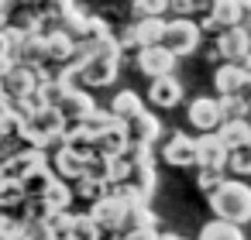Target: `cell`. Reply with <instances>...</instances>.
<instances>
[{
  "instance_id": "cell-1",
  "label": "cell",
  "mask_w": 251,
  "mask_h": 240,
  "mask_svg": "<svg viewBox=\"0 0 251 240\" xmlns=\"http://www.w3.org/2000/svg\"><path fill=\"white\" fill-rule=\"evenodd\" d=\"M210 196V209L217 219H227V223H251V185L241 182V178H224Z\"/></svg>"
},
{
  "instance_id": "cell-2",
  "label": "cell",
  "mask_w": 251,
  "mask_h": 240,
  "mask_svg": "<svg viewBox=\"0 0 251 240\" xmlns=\"http://www.w3.org/2000/svg\"><path fill=\"white\" fill-rule=\"evenodd\" d=\"M121 55H124V52L117 48V38H107L97 52H90V55L79 59V65H76L79 83L90 86V89L110 86V83L117 79V72H121Z\"/></svg>"
},
{
  "instance_id": "cell-3",
  "label": "cell",
  "mask_w": 251,
  "mask_h": 240,
  "mask_svg": "<svg viewBox=\"0 0 251 240\" xmlns=\"http://www.w3.org/2000/svg\"><path fill=\"white\" fill-rule=\"evenodd\" d=\"M162 45L176 55V59H182V55H193L200 45H203V28L189 18V14H182V18H172V21H165V31H162Z\"/></svg>"
},
{
  "instance_id": "cell-4",
  "label": "cell",
  "mask_w": 251,
  "mask_h": 240,
  "mask_svg": "<svg viewBox=\"0 0 251 240\" xmlns=\"http://www.w3.org/2000/svg\"><path fill=\"white\" fill-rule=\"evenodd\" d=\"M45 161H49V151H45V148L25 144L21 151H7L4 158H0V178H14V182H21L31 168H38V165H45Z\"/></svg>"
},
{
  "instance_id": "cell-5",
  "label": "cell",
  "mask_w": 251,
  "mask_h": 240,
  "mask_svg": "<svg viewBox=\"0 0 251 240\" xmlns=\"http://www.w3.org/2000/svg\"><path fill=\"white\" fill-rule=\"evenodd\" d=\"M217 52L224 55V62H241L244 69H251V42H248L241 24L217 31Z\"/></svg>"
},
{
  "instance_id": "cell-6",
  "label": "cell",
  "mask_w": 251,
  "mask_h": 240,
  "mask_svg": "<svg viewBox=\"0 0 251 240\" xmlns=\"http://www.w3.org/2000/svg\"><path fill=\"white\" fill-rule=\"evenodd\" d=\"M38 86V76H35V65H25V62H11L4 72H0V93L7 96V103L28 89Z\"/></svg>"
},
{
  "instance_id": "cell-7",
  "label": "cell",
  "mask_w": 251,
  "mask_h": 240,
  "mask_svg": "<svg viewBox=\"0 0 251 240\" xmlns=\"http://www.w3.org/2000/svg\"><path fill=\"white\" fill-rule=\"evenodd\" d=\"M124 199L121 196H114V192H103L100 199H93L90 202V216H93V223L100 226V230H107V233H114L117 226H121V219H124Z\"/></svg>"
},
{
  "instance_id": "cell-8",
  "label": "cell",
  "mask_w": 251,
  "mask_h": 240,
  "mask_svg": "<svg viewBox=\"0 0 251 240\" xmlns=\"http://www.w3.org/2000/svg\"><path fill=\"white\" fill-rule=\"evenodd\" d=\"M138 69L148 76V79H155V76H169L172 69H176V55L158 42V45H141L138 48Z\"/></svg>"
},
{
  "instance_id": "cell-9",
  "label": "cell",
  "mask_w": 251,
  "mask_h": 240,
  "mask_svg": "<svg viewBox=\"0 0 251 240\" xmlns=\"http://www.w3.org/2000/svg\"><path fill=\"white\" fill-rule=\"evenodd\" d=\"M93 107H97V103H93L90 89H83L79 83H76V86H66L62 96H59V103H55V110L62 113V120H83Z\"/></svg>"
},
{
  "instance_id": "cell-10",
  "label": "cell",
  "mask_w": 251,
  "mask_h": 240,
  "mask_svg": "<svg viewBox=\"0 0 251 240\" xmlns=\"http://www.w3.org/2000/svg\"><path fill=\"white\" fill-rule=\"evenodd\" d=\"M83 165H86V154H79L76 148L69 144H55L52 148V158H49V168L59 175V178H79L83 175Z\"/></svg>"
},
{
  "instance_id": "cell-11",
  "label": "cell",
  "mask_w": 251,
  "mask_h": 240,
  "mask_svg": "<svg viewBox=\"0 0 251 240\" xmlns=\"http://www.w3.org/2000/svg\"><path fill=\"white\" fill-rule=\"evenodd\" d=\"M124 185L148 202V196L155 192V161L145 158V161H127V175H124Z\"/></svg>"
},
{
  "instance_id": "cell-12",
  "label": "cell",
  "mask_w": 251,
  "mask_h": 240,
  "mask_svg": "<svg viewBox=\"0 0 251 240\" xmlns=\"http://www.w3.org/2000/svg\"><path fill=\"white\" fill-rule=\"evenodd\" d=\"M45 62L49 65H66V62H79L76 55V38L66 31H49L45 35Z\"/></svg>"
},
{
  "instance_id": "cell-13",
  "label": "cell",
  "mask_w": 251,
  "mask_h": 240,
  "mask_svg": "<svg viewBox=\"0 0 251 240\" xmlns=\"http://www.w3.org/2000/svg\"><path fill=\"white\" fill-rule=\"evenodd\" d=\"M196 141V165L200 168H224V161H227V144L213 134V131H203L200 137H193Z\"/></svg>"
},
{
  "instance_id": "cell-14",
  "label": "cell",
  "mask_w": 251,
  "mask_h": 240,
  "mask_svg": "<svg viewBox=\"0 0 251 240\" xmlns=\"http://www.w3.org/2000/svg\"><path fill=\"white\" fill-rule=\"evenodd\" d=\"M124 131H127V141H138V144H155L162 137V120L148 110L134 113L131 120H124Z\"/></svg>"
},
{
  "instance_id": "cell-15",
  "label": "cell",
  "mask_w": 251,
  "mask_h": 240,
  "mask_svg": "<svg viewBox=\"0 0 251 240\" xmlns=\"http://www.w3.org/2000/svg\"><path fill=\"white\" fill-rule=\"evenodd\" d=\"M162 158L176 168H189V165H196V141L189 134H172L162 144Z\"/></svg>"
},
{
  "instance_id": "cell-16",
  "label": "cell",
  "mask_w": 251,
  "mask_h": 240,
  "mask_svg": "<svg viewBox=\"0 0 251 240\" xmlns=\"http://www.w3.org/2000/svg\"><path fill=\"white\" fill-rule=\"evenodd\" d=\"M148 100L158 107V110H172L179 100H182V83L169 72V76H155L151 86H148Z\"/></svg>"
},
{
  "instance_id": "cell-17",
  "label": "cell",
  "mask_w": 251,
  "mask_h": 240,
  "mask_svg": "<svg viewBox=\"0 0 251 240\" xmlns=\"http://www.w3.org/2000/svg\"><path fill=\"white\" fill-rule=\"evenodd\" d=\"M189 124L203 134V131H217V124H220V107H217V100L213 96H196L193 103H189Z\"/></svg>"
},
{
  "instance_id": "cell-18",
  "label": "cell",
  "mask_w": 251,
  "mask_h": 240,
  "mask_svg": "<svg viewBox=\"0 0 251 240\" xmlns=\"http://www.w3.org/2000/svg\"><path fill=\"white\" fill-rule=\"evenodd\" d=\"M248 72H251V69H244L241 62H224V65L213 72L217 96H237V89H241V83H244Z\"/></svg>"
},
{
  "instance_id": "cell-19",
  "label": "cell",
  "mask_w": 251,
  "mask_h": 240,
  "mask_svg": "<svg viewBox=\"0 0 251 240\" xmlns=\"http://www.w3.org/2000/svg\"><path fill=\"white\" fill-rule=\"evenodd\" d=\"M237 18H241L237 0H217V4H213V11H210V14L200 21V28H203V31H224V28L237 24Z\"/></svg>"
},
{
  "instance_id": "cell-20",
  "label": "cell",
  "mask_w": 251,
  "mask_h": 240,
  "mask_svg": "<svg viewBox=\"0 0 251 240\" xmlns=\"http://www.w3.org/2000/svg\"><path fill=\"white\" fill-rule=\"evenodd\" d=\"M213 134H217V137L227 144V151H230V148L251 141V124H248V117H224V120L217 124Z\"/></svg>"
},
{
  "instance_id": "cell-21",
  "label": "cell",
  "mask_w": 251,
  "mask_h": 240,
  "mask_svg": "<svg viewBox=\"0 0 251 240\" xmlns=\"http://www.w3.org/2000/svg\"><path fill=\"white\" fill-rule=\"evenodd\" d=\"M162 31H165V18H162V14L138 18V21H134V38H138V48H141V45H158V42H162Z\"/></svg>"
},
{
  "instance_id": "cell-22",
  "label": "cell",
  "mask_w": 251,
  "mask_h": 240,
  "mask_svg": "<svg viewBox=\"0 0 251 240\" xmlns=\"http://www.w3.org/2000/svg\"><path fill=\"white\" fill-rule=\"evenodd\" d=\"M127 148V131H124V120H117L114 127H107L100 137H93V151H103V154H121Z\"/></svg>"
},
{
  "instance_id": "cell-23",
  "label": "cell",
  "mask_w": 251,
  "mask_h": 240,
  "mask_svg": "<svg viewBox=\"0 0 251 240\" xmlns=\"http://www.w3.org/2000/svg\"><path fill=\"white\" fill-rule=\"evenodd\" d=\"M138 226H155V213L145 206V199H131L124 206V219L117 230H138Z\"/></svg>"
},
{
  "instance_id": "cell-24",
  "label": "cell",
  "mask_w": 251,
  "mask_h": 240,
  "mask_svg": "<svg viewBox=\"0 0 251 240\" xmlns=\"http://www.w3.org/2000/svg\"><path fill=\"white\" fill-rule=\"evenodd\" d=\"M145 110V100L134 93V89H121L114 100H110V113L117 117V120H131L134 113H141Z\"/></svg>"
},
{
  "instance_id": "cell-25",
  "label": "cell",
  "mask_w": 251,
  "mask_h": 240,
  "mask_svg": "<svg viewBox=\"0 0 251 240\" xmlns=\"http://www.w3.org/2000/svg\"><path fill=\"white\" fill-rule=\"evenodd\" d=\"M42 199L49 202V209H69L76 196H73V185H69L66 178H59V175H55V178L49 182V189L42 192Z\"/></svg>"
},
{
  "instance_id": "cell-26",
  "label": "cell",
  "mask_w": 251,
  "mask_h": 240,
  "mask_svg": "<svg viewBox=\"0 0 251 240\" xmlns=\"http://www.w3.org/2000/svg\"><path fill=\"white\" fill-rule=\"evenodd\" d=\"M100 233H103V230L93 223V216H90V213H73L66 240H97Z\"/></svg>"
},
{
  "instance_id": "cell-27",
  "label": "cell",
  "mask_w": 251,
  "mask_h": 240,
  "mask_svg": "<svg viewBox=\"0 0 251 240\" xmlns=\"http://www.w3.org/2000/svg\"><path fill=\"white\" fill-rule=\"evenodd\" d=\"M200 240H244L241 226L237 223H227V219H210L203 230H200Z\"/></svg>"
},
{
  "instance_id": "cell-28",
  "label": "cell",
  "mask_w": 251,
  "mask_h": 240,
  "mask_svg": "<svg viewBox=\"0 0 251 240\" xmlns=\"http://www.w3.org/2000/svg\"><path fill=\"white\" fill-rule=\"evenodd\" d=\"M55 178V172L49 168V161L45 165H38V168H31L25 178H21V189H25V196H42L45 189H49V182Z\"/></svg>"
},
{
  "instance_id": "cell-29",
  "label": "cell",
  "mask_w": 251,
  "mask_h": 240,
  "mask_svg": "<svg viewBox=\"0 0 251 240\" xmlns=\"http://www.w3.org/2000/svg\"><path fill=\"white\" fill-rule=\"evenodd\" d=\"M114 124H117V117H114L110 110H97V107L83 117V131H86L90 137H100V134H103L107 127H114Z\"/></svg>"
},
{
  "instance_id": "cell-30",
  "label": "cell",
  "mask_w": 251,
  "mask_h": 240,
  "mask_svg": "<svg viewBox=\"0 0 251 240\" xmlns=\"http://www.w3.org/2000/svg\"><path fill=\"white\" fill-rule=\"evenodd\" d=\"M224 168H230L234 175H251V141H248V144H237V148H230V151H227V161H224Z\"/></svg>"
},
{
  "instance_id": "cell-31",
  "label": "cell",
  "mask_w": 251,
  "mask_h": 240,
  "mask_svg": "<svg viewBox=\"0 0 251 240\" xmlns=\"http://www.w3.org/2000/svg\"><path fill=\"white\" fill-rule=\"evenodd\" d=\"M103 192H107V182H103V178H93V175H79V178H76V189H73V196H79V199H86V202L100 199Z\"/></svg>"
},
{
  "instance_id": "cell-32",
  "label": "cell",
  "mask_w": 251,
  "mask_h": 240,
  "mask_svg": "<svg viewBox=\"0 0 251 240\" xmlns=\"http://www.w3.org/2000/svg\"><path fill=\"white\" fill-rule=\"evenodd\" d=\"M25 219L14 209H0V240H21Z\"/></svg>"
},
{
  "instance_id": "cell-33",
  "label": "cell",
  "mask_w": 251,
  "mask_h": 240,
  "mask_svg": "<svg viewBox=\"0 0 251 240\" xmlns=\"http://www.w3.org/2000/svg\"><path fill=\"white\" fill-rule=\"evenodd\" d=\"M21 199H25L21 182H14V178H0V209H14Z\"/></svg>"
},
{
  "instance_id": "cell-34",
  "label": "cell",
  "mask_w": 251,
  "mask_h": 240,
  "mask_svg": "<svg viewBox=\"0 0 251 240\" xmlns=\"http://www.w3.org/2000/svg\"><path fill=\"white\" fill-rule=\"evenodd\" d=\"M21 124H25V117H21L18 110H11V103H7V110L0 113V137H7V141H18V134H21Z\"/></svg>"
},
{
  "instance_id": "cell-35",
  "label": "cell",
  "mask_w": 251,
  "mask_h": 240,
  "mask_svg": "<svg viewBox=\"0 0 251 240\" xmlns=\"http://www.w3.org/2000/svg\"><path fill=\"white\" fill-rule=\"evenodd\" d=\"M21 240H55V233H52V226L45 219H25Z\"/></svg>"
},
{
  "instance_id": "cell-36",
  "label": "cell",
  "mask_w": 251,
  "mask_h": 240,
  "mask_svg": "<svg viewBox=\"0 0 251 240\" xmlns=\"http://www.w3.org/2000/svg\"><path fill=\"white\" fill-rule=\"evenodd\" d=\"M69 219H73V213H69V209H52V213L45 216V223L52 226L55 240H66V233H69Z\"/></svg>"
},
{
  "instance_id": "cell-37",
  "label": "cell",
  "mask_w": 251,
  "mask_h": 240,
  "mask_svg": "<svg viewBox=\"0 0 251 240\" xmlns=\"http://www.w3.org/2000/svg\"><path fill=\"white\" fill-rule=\"evenodd\" d=\"M131 11H134V18L165 14V11H169V0H131Z\"/></svg>"
},
{
  "instance_id": "cell-38",
  "label": "cell",
  "mask_w": 251,
  "mask_h": 240,
  "mask_svg": "<svg viewBox=\"0 0 251 240\" xmlns=\"http://www.w3.org/2000/svg\"><path fill=\"white\" fill-rule=\"evenodd\" d=\"M224 172H227V168H200V175H196V185H200L203 192H213V189H217V185L227 178Z\"/></svg>"
},
{
  "instance_id": "cell-39",
  "label": "cell",
  "mask_w": 251,
  "mask_h": 240,
  "mask_svg": "<svg viewBox=\"0 0 251 240\" xmlns=\"http://www.w3.org/2000/svg\"><path fill=\"white\" fill-rule=\"evenodd\" d=\"M217 107H220V120H224V117H244V113H248L244 103H241V96H220Z\"/></svg>"
},
{
  "instance_id": "cell-40",
  "label": "cell",
  "mask_w": 251,
  "mask_h": 240,
  "mask_svg": "<svg viewBox=\"0 0 251 240\" xmlns=\"http://www.w3.org/2000/svg\"><path fill=\"white\" fill-rule=\"evenodd\" d=\"M114 233H121V237H114V240H155V226H138V230H114Z\"/></svg>"
},
{
  "instance_id": "cell-41",
  "label": "cell",
  "mask_w": 251,
  "mask_h": 240,
  "mask_svg": "<svg viewBox=\"0 0 251 240\" xmlns=\"http://www.w3.org/2000/svg\"><path fill=\"white\" fill-rule=\"evenodd\" d=\"M237 7H241V18H237V24L244 28V35H248V42H251V0H237Z\"/></svg>"
},
{
  "instance_id": "cell-42",
  "label": "cell",
  "mask_w": 251,
  "mask_h": 240,
  "mask_svg": "<svg viewBox=\"0 0 251 240\" xmlns=\"http://www.w3.org/2000/svg\"><path fill=\"white\" fill-rule=\"evenodd\" d=\"M237 96H241V103H244V110H251V72L244 76V83H241V89H237Z\"/></svg>"
},
{
  "instance_id": "cell-43",
  "label": "cell",
  "mask_w": 251,
  "mask_h": 240,
  "mask_svg": "<svg viewBox=\"0 0 251 240\" xmlns=\"http://www.w3.org/2000/svg\"><path fill=\"white\" fill-rule=\"evenodd\" d=\"M18 4H21V0H0V11H4V14H14Z\"/></svg>"
},
{
  "instance_id": "cell-44",
  "label": "cell",
  "mask_w": 251,
  "mask_h": 240,
  "mask_svg": "<svg viewBox=\"0 0 251 240\" xmlns=\"http://www.w3.org/2000/svg\"><path fill=\"white\" fill-rule=\"evenodd\" d=\"M155 240H186V237H182V233H158V230H155Z\"/></svg>"
},
{
  "instance_id": "cell-45",
  "label": "cell",
  "mask_w": 251,
  "mask_h": 240,
  "mask_svg": "<svg viewBox=\"0 0 251 240\" xmlns=\"http://www.w3.org/2000/svg\"><path fill=\"white\" fill-rule=\"evenodd\" d=\"M4 110H7V96H4V93H0V113H4Z\"/></svg>"
},
{
  "instance_id": "cell-46",
  "label": "cell",
  "mask_w": 251,
  "mask_h": 240,
  "mask_svg": "<svg viewBox=\"0 0 251 240\" xmlns=\"http://www.w3.org/2000/svg\"><path fill=\"white\" fill-rule=\"evenodd\" d=\"M4 24H7V14H4V11H0V28H4Z\"/></svg>"
},
{
  "instance_id": "cell-47",
  "label": "cell",
  "mask_w": 251,
  "mask_h": 240,
  "mask_svg": "<svg viewBox=\"0 0 251 240\" xmlns=\"http://www.w3.org/2000/svg\"><path fill=\"white\" fill-rule=\"evenodd\" d=\"M244 117H248V124H251V110H248V113H244Z\"/></svg>"
},
{
  "instance_id": "cell-48",
  "label": "cell",
  "mask_w": 251,
  "mask_h": 240,
  "mask_svg": "<svg viewBox=\"0 0 251 240\" xmlns=\"http://www.w3.org/2000/svg\"><path fill=\"white\" fill-rule=\"evenodd\" d=\"M97 240H100V237H97Z\"/></svg>"
}]
</instances>
